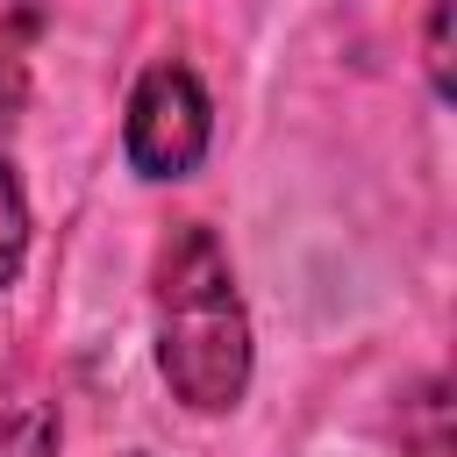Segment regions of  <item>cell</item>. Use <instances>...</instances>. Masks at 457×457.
Masks as SVG:
<instances>
[{"label":"cell","mask_w":457,"mask_h":457,"mask_svg":"<svg viewBox=\"0 0 457 457\" xmlns=\"http://www.w3.org/2000/svg\"><path fill=\"white\" fill-rule=\"evenodd\" d=\"M21 250H29V207H21V186L0 164V286L21 271Z\"/></svg>","instance_id":"obj_4"},{"label":"cell","mask_w":457,"mask_h":457,"mask_svg":"<svg viewBox=\"0 0 457 457\" xmlns=\"http://www.w3.org/2000/svg\"><path fill=\"white\" fill-rule=\"evenodd\" d=\"M157 371L193 414H221L250 386V314L207 228H179L157 257Z\"/></svg>","instance_id":"obj_1"},{"label":"cell","mask_w":457,"mask_h":457,"mask_svg":"<svg viewBox=\"0 0 457 457\" xmlns=\"http://www.w3.org/2000/svg\"><path fill=\"white\" fill-rule=\"evenodd\" d=\"M36 29H43V7H36V0H0V64H7V71H21Z\"/></svg>","instance_id":"obj_5"},{"label":"cell","mask_w":457,"mask_h":457,"mask_svg":"<svg viewBox=\"0 0 457 457\" xmlns=\"http://www.w3.org/2000/svg\"><path fill=\"white\" fill-rule=\"evenodd\" d=\"M14 107H21V71H7V64H0V121H7Z\"/></svg>","instance_id":"obj_7"},{"label":"cell","mask_w":457,"mask_h":457,"mask_svg":"<svg viewBox=\"0 0 457 457\" xmlns=\"http://www.w3.org/2000/svg\"><path fill=\"white\" fill-rule=\"evenodd\" d=\"M207 93L186 64H150L129 93V164L143 179H186L207 157Z\"/></svg>","instance_id":"obj_2"},{"label":"cell","mask_w":457,"mask_h":457,"mask_svg":"<svg viewBox=\"0 0 457 457\" xmlns=\"http://www.w3.org/2000/svg\"><path fill=\"white\" fill-rule=\"evenodd\" d=\"M428 79H436V93H450V0H436V14H428Z\"/></svg>","instance_id":"obj_6"},{"label":"cell","mask_w":457,"mask_h":457,"mask_svg":"<svg viewBox=\"0 0 457 457\" xmlns=\"http://www.w3.org/2000/svg\"><path fill=\"white\" fill-rule=\"evenodd\" d=\"M0 457H57V414L50 407H14L0 421Z\"/></svg>","instance_id":"obj_3"}]
</instances>
